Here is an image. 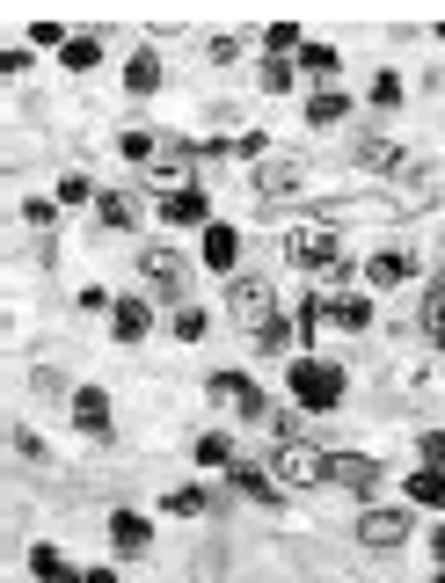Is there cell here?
Here are the masks:
<instances>
[{
	"label": "cell",
	"instance_id": "6da1fadb",
	"mask_svg": "<svg viewBox=\"0 0 445 583\" xmlns=\"http://www.w3.org/2000/svg\"><path fill=\"white\" fill-rule=\"evenodd\" d=\"M212 401H220L226 415H242V423H271V431H285V409H271V394L256 387L248 372H212Z\"/></svg>",
	"mask_w": 445,
	"mask_h": 583
},
{
	"label": "cell",
	"instance_id": "7a4b0ae2",
	"mask_svg": "<svg viewBox=\"0 0 445 583\" xmlns=\"http://www.w3.org/2000/svg\"><path fill=\"white\" fill-rule=\"evenodd\" d=\"M271 482L277 488H322L329 482V452L322 445H307V437H277V452H271Z\"/></svg>",
	"mask_w": 445,
	"mask_h": 583
},
{
	"label": "cell",
	"instance_id": "3957f363",
	"mask_svg": "<svg viewBox=\"0 0 445 583\" xmlns=\"http://www.w3.org/2000/svg\"><path fill=\"white\" fill-rule=\"evenodd\" d=\"M293 401L299 409H314V415H329L336 401H344V372L322 364V358H293Z\"/></svg>",
	"mask_w": 445,
	"mask_h": 583
},
{
	"label": "cell",
	"instance_id": "277c9868",
	"mask_svg": "<svg viewBox=\"0 0 445 583\" xmlns=\"http://www.w3.org/2000/svg\"><path fill=\"white\" fill-rule=\"evenodd\" d=\"M248 190H256V204H293V197L314 190V169L307 161H263L248 175Z\"/></svg>",
	"mask_w": 445,
	"mask_h": 583
},
{
	"label": "cell",
	"instance_id": "5b68a950",
	"mask_svg": "<svg viewBox=\"0 0 445 583\" xmlns=\"http://www.w3.org/2000/svg\"><path fill=\"white\" fill-rule=\"evenodd\" d=\"M285 256H293L299 270H336V263H344V241H336V226L307 219V226H293V234H285Z\"/></svg>",
	"mask_w": 445,
	"mask_h": 583
},
{
	"label": "cell",
	"instance_id": "8992f818",
	"mask_svg": "<svg viewBox=\"0 0 445 583\" xmlns=\"http://www.w3.org/2000/svg\"><path fill=\"white\" fill-rule=\"evenodd\" d=\"M226 314L242 321V328H263V321H271V285H263V277H234V285H226Z\"/></svg>",
	"mask_w": 445,
	"mask_h": 583
},
{
	"label": "cell",
	"instance_id": "52a82bcc",
	"mask_svg": "<svg viewBox=\"0 0 445 583\" xmlns=\"http://www.w3.org/2000/svg\"><path fill=\"white\" fill-rule=\"evenodd\" d=\"M329 482L350 488V496H372L380 488V460H366V452H329Z\"/></svg>",
	"mask_w": 445,
	"mask_h": 583
},
{
	"label": "cell",
	"instance_id": "ba28073f",
	"mask_svg": "<svg viewBox=\"0 0 445 583\" xmlns=\"http://www.w3.org/2000/svg\"><path fill=\"white\" fill-rule=\"evenodd\" d=\"M161 219H169V226H212V204H205L198 183H175V190L161 197Z\"/></svg>",
	"mask_w": 445,
	"mask_h": 583
},
{
	"label": "cell",
	"instance_id": "9c48e42d",
	"mask_svg": "<svg viewBox=\"0 0 445 583\" xmlns=\"http://www.w3.org/2000/svg\"><path fill=\"white\" fill-rule=\"evenodd\" d=\"M139 277H147V285H161V292L175 299V292L190 285V263H183L175 248H147V256H139Z\"/></svg>",
	"mask_w": 445,
	"mask_h": 583
},
{
	"label": "cell",
	"instance_id": "30bf717a",
	"mask_svg": "<svg viewBox=\"0 0 445 583\" xmlns=\"http://www.w3.org/2000/svg\"><path fill=\"white\" fill-rule=\"evenodd\" d=\"M358 539H366V547H401V539H409V510H366V518H358Z\"/></svg>",
	"mask_w": 445,
	"mask_h": 583
},
{
	"label": "cell",
	"instance_id": "8fae6325",
	"mask_svg": "<svg viewBox=\"0 0 445 583\" xmlns=\"http://www.w3.org/2000/svg\"><path fill=\"white\" fill-rule=\"evenodd\" d=\"M110 547H118V555H147L153 525L139 518V510H110Z\"/></svg>",
	"mask_w": 445,
	"mask_h": 583
},
{
	"label": "cell",
	"instance_id": "7c38bea8",
	"mask_svg": "<svg viewBox=\"0 0 445 583\" xmlns=\"http://www.w3.org/2000/svg\"><path fill=\"white\" fill-rule=\"evenodd\" d=\"M409 270H417V256H409V248H380V256L366 263V285H372V292L409 285Z\"/></svg>",
	"mask_w": 445,
	"mask_h": 583
},
{
	"label": "cell",
	"instance_id": "4fadbf2b",
	"mask_svg": "<svg viewBox=\"0 0 445 583\" xmlns=\"http://www.w3.org/2000/svg\"><path fill=\"white\" fill-rule=\"evenodd\" d=\"M110 328H118V343H147L153 307H147V299H118V307H110Z\"/></svg>",
	"mask_w": 445,
	"mask_h": 583
},
{
	"label": "cell",
	"instance_id": "5bb4252c",
	"mask_svg": "<svg viewBox=\"0 0 445 583\" xmlns=\"http://www.w3.org/2000/svg\"><path fill=\"white\" fill-rule=\"evenodd\" d=\"M74 423L88 437H110V394H102V387H81L74 394Z\"/></svg>",
	"mask_w": 445,
	"mask_h": 583
},
{
	"label": "cell",
	"instance_id": "9a60e30c",
	"mask_svg": "<svg viewBox=\"0 0 445 583\" xmlns=\"http://www.w3.org/2000/svg\"><path fill=\"white\" fill-rule=\"evenodd\" d=\"M226 474H234V488H242L248 504H277V496H285V488H277V482H271V474H263L256 460H234Z\"/></svg>",
	"mask_w": 445,
	"mask_h": 583
},
{
	"label": "cell",
	"instance_id": "2e32d148",
	"mask_svg": "<svg viewBox=\"0 0 445 583\" xmlns=\"http://www.w3.org/2000/svg\"><path fill=\"white\" fill-rule=\"evenodd\" d=\"M322 321H336V328H366V321H372V299H366V292H344V299H322Z\"/></svg>",
	"mask_w": 445,
	"mask_h": 583
},
{
	"label": "cell",
	"instance_id": "e0dca14e",
	"mask_svg": "<svg viewBox=\"0 0 445 583\" xmlns=\"http://www.w3.org/2000/svg\"><path fill=\"white\" fill-rule=\"evenodd\" d=\"M234 256H242V234H234V226H205V263L234 270Z\"/></svg>",
	"mask_w": 445,
	"mask_h": 583
},
{
	"label": "cell",
	"instance_id": "ac0fdd59",
	"mask_svg": "<svg viewBox=\"0 0 445 583\" xmlns=\"http://www.w3.org/2000/svg\"><path fill=\"white\" fill-rule=\"evenodd\" d=\"M336 66H344L336 45H299V66L293 73H307V80H336Z\"/></svg>",
	"mask_w": 445,
	"mask_h": 583
},
{
	"label": "cell",
	"instance_id": "d6986e66",
	"mask_svg": "<svg viewBox=\"0 0 445 583\" xmlns=\"http://www.w3.org/2000/svg\"><path fill=\"white\" fill-rule=\"evenodd\" d=\"M96 212H102V226H110V234H124V226L139 219V197H132V190H110V197L96 204Z\"/></svg>",
	"mask_w": 445,
	"mask_h": 583
},
{
	"label": "cell",
	"instance_id": "ffe728a7",
	"mask_svg": "<svg viewBox=\"0 0 445 583\" xmlns=\"http://www.w3.org/2000/svg\"><path fill=\"white\" fill-rule=\"evenodd\" d=\"M124 88H132V96H153V88H161V59H153V51H139V59L124 66Z\"/></svg>",
	"mask_w": 445,
	"mask_h": 583
},
{
	"label": "cell",
	"instance_id": "44dd1931",
	"mask_svg": "<svg viewBox=\"0 0 445 583\" xmlns=\"http://www.w3.org/2000/svg\"><path fill=\"white\" fill-rule=\"evenodd\" d=\"M344 117H350V102L336 96V88H322V96L307 102V124H322V132H329V124H344Z\"/></svg>",
	"mask_w": 445,
	"mask_h": 583
},
{
	"label": "cell",
	"instance_id": "7402d4cb",
	"mask_svg": "<svg viewBox=\"0 0 445 583\" xmlns=\"http://www.w3.org/2000/svg\"><path fill=\"white\" fill-rule=\"evenodd\" d=\"M169 510L175 518H205V510H220V496H205V488H169Z\"/></svg>",
	"mask_w": 445,
	"mask_h": 583
},
{
	"label": "cell",
	"instance_id": "603a6c76",
	"mask_svg": "<svg viewBox=\"0 0 445 583\" xmlns=\"http://www.w3.org/2000/svg\"><path fill=\"white\" fill-rule=\"evenodd\" d=\"M409 496L438 510V504H445V474H438V467H417V474H409Z\"/></svg>",
	"mask_w": 445,
	"mask_h": 583
},
{
	"label": "cell",
	"instance_id": "cb8c5ba5",
	"mask_svg": "<svg viewBox=\"0 0 445 583\" xmlns=\"http://www.w3.org/2000/svg\"><path fill=\"white\" fill-rule=\"evenodd\" d=\"M29 576H37V583H81L74 569H66V561L51 555V547H37V555H29Z\"/></svg>",
	"mask_w": 445,
	"mask_h": 583
},
{
	"label": "cell",
	"instance_id": "d4e9b609",
	"mask_svg": "<svg viewBox=\"0 0 445 583\" xmlns=\"http://www.w3.org/2000/svg\"><path fill=\"white\" fill-rule=\"evenodd\" d=\"M118 153L132 161V169H147L153 153H161V139H153V132H124V139H118Z\"/></svg>",
	"mask_w": 445,
	"mask_h": 583
},
{
	"label": "cell",
	"instance_id": "484cf974",
	"mask_svg": "<svg viewBox=\"0 0 445 583\" xmlns=\"http://www.w3.org/2000/svg\"><path fill=\"white\" fill-rule=\"evenodd\" d=\"M59 51H66V66H74V73H88V66L102 59V37H66Z\"/></svg>",
	"mask_w": 445,
	"mask_h": 583
},
{
	"label": "cell",
	"instance_id": "4316f807",
	"mask_svg": "<svg viewBox=\"0 0 445 583\" xmlns=\"http://www.w3.org/2000/svg\"><path fill=\"white\" fill-rule=\"evenodd\" d=\"M198 467H234V445H226L220 431H205L198 437Z\"/></svg>",
	"mask_w": 445,
	"mask_h": 583
},
{
	"label": "cell",
	"instance_id": "83f0119b",
	"mask_svg": "<svg viewBox=\"0 0 445 583\" xmlns=\"http://www.w3.org/2000/svg\"><path fill=\"white\" fill-rule=\"evenodd\" d=\"M256 80H263V96H285V88H293V59H263Z\"/></svg>",
	"mask_w": 445,
	"mask_h": 583
},
{
	"label": "cell",
	"instance_id": "f1b7e54d",
	"mask_svg": "<svg viewBox=\"0 0 445 583\" xmlns=\"http://www.w3.org/2000/svg\"><path fill=\"white\" fill-rule=\"evenodd\" d=\"M358 161H366V169H401V146H387V139H366V146H358Z\"/></svg>",
	"mask_w": 445,
	"mask_h": 583
},
{
	"label": "cell",
	"instance_id": "f546056e",
	"mask_svg": "<svg viewBox=\"0 0 445 583\" xmlns=\"http://www.w3.org/2000/svg\"><path fill=\"white\" fill-rule=\"evenodd\" d=\"M256 350H293V328H285V321H263V328H256Z\"/></svg>",
	"mask_w": 445,
	"mask_h": 583
},
{
	"label": "cell",
	"instance_id": "4dcf8cb0",
	"mask_svg": "<svg viewBox=\"0 0 445 583\" xmlns=\"http://www.w3.org/2000/svg\"><path fill=\"white\" fill-rule=\"evenodd\" d=\"M88 197H96L88 175H59V204H88Z\"/></svg>",
	"mask_w": 445,
	"mask_h": 583
},
{
	"label": "cell",
	"instance_id": "1f68e13d",
	"mask_svg": "<svg viewBox=\"0 0 445 583\" xmlns=\"http://www.w3.org/2000/svg\"><path fill=\"white\" fill-rule=\"evenodd\" d=\"M175 336H183V343H205V314H198V307H175Z\"/></svg>",
	"mask_w": 445,
	"mask_h": 583
},
{
	"label": "cell",
	"instance_id": "d6a6232c",
	"mask_svg": "<svg viewBox=\"0 0 445 583\" xmlns=\"http://www.w3.org/2000/svg\"><path fill=\"white\" fill-rule=\"evenodd\" d=\"M423 321H431V336H445V277L431 285V299H423Z\"/></svg>",
	"mask_w": 445,
	"mask_h": 583
},
{
	"label": "cell",
	"instance_id": "836d02e7",
	"mask_svg": "<svg viewBox=\"0 0 445 583\" xmlns=\"http://www.w3.org/2000/svg\"><path fill=\"white\" fill-rule=\"evenodd\" d=\"M372 102H380V110H395V102H401V80H395V73H372Z\"/></svg>",
	"mask_w": 445,
	"mask_h": 583
},
{
	"label": "cell",
	"instance_id": "e575fe53",
	"mask_svg": "<svg viewBox=\"0 0 445 583\" xmlns=\"http://www.w3.org/2000/svg\"><path fill=\"white\" fill-rule=\"evenodd\" d=\"M263 45H271V51H299V45H307V37H299L293 23H271V37H263Z\"/></svg>",
	"mask_w": 445,
	"mask_h": 583
},
{
	"label": "cell",
	"instance_id": "d590c367",
	"mask_svg": "<svg viewBox=\"0 0 445 583\" xmlns=\"http://www.w3.org/2000/svg\"><path fill=\"white\" fill-rule=\"evenodd\" d=\"M23 219H29V226H51V219H59V204H51V197H29Z\"/></svg>",
	"mask_w": 445,
	"mask_h": 583
},
{
	"label": "cell",
	"instance_id": "8d00e7d4",
	"mask_svg": "<svg viewBox=\"0 0 445 583\" xmlns=\"http://www.w3.org/2000/svg\"><path fill=\"white\" fill-rule=\"evenodd\" d=\"M423 467H445V431H423Z\"/></svg>",
	"mask_w": 445,
	"mask_h": 583
},
{
	"label": "cell",
	"instance_id": "74e56055",
	"mask_svg": "<svg viewBox=\"0 0 445 583\" xmlns=\"http://www.w3.org/2000/svg\"><path fill=\"white\" fill-rule=\"evenodd\" d=\"M23 66H29V51H15V45L0 51V80H15V73H23Z\"/></svg>",
	"mask_w": 445,
	"mask_h": 583
},
{
	"label": "cell",
	"instance_id": "f35d334b",
	"mask_svg": "<svg viewBox=\"0 0 445 583\" xmlns=\"http://www.w3.org/2000/svg\"><path fill=\"white\" fill-rule=\"evenodd\" d=\"M81 583H118V569H88V576H81Z\"/></svg>",
	"mask_w": 445,
	"mask_h": 583
},
{
	"label": "cell",
	"instance_id": "ab89813d",
	"mask_svg": "<svg viewBox=\"0 0 445 583\" xmlns=\"http://www.w3.org/2000/svg\"><path fill=\"white\" fill-rule=\"evenodd\" d=\"M431 555H438V561H445V525H438V533H431Z\"/></svg>",
	"mask_w": 445,
	"mask_h": 583
},
{
	"label": "cell",
	"instance_id": "60d3db41",
	"mask_svg": "<svg viewBox=\"0 0 445 583\" xmlns=\"http://www.w3.org/2000/svg\"><path fill=\"white\" fill-rule=\"evenodd\" d=\"M438 583H445V561H438Z\"/></svg>",
	"mask_w": 445,
	"mask_h": 583
}]
</instances>
